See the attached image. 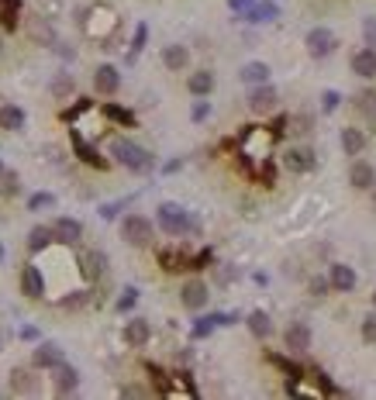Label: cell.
Instances as JSON below:
<instances>
[{
    "instance_id": "7a4b0ae2",
    "label": "cell",
    "mask_w": 376,
    "mask_h": 400,
    "mask_svg": "<svg viewBox=\"0 0 376 400\" xmlns=\"http://www.w3.org/2000/svg\"><path fill=\"white\" fill-rule=\"evenodd\" d=\"M159 228L166 232V235H173V238H180V235H187V232H200V225L180 208V204H163L159 208Z\"/></svg>"
},
{
    "instance_id": "f35d334b",
    "label": "cell",
    "mask_w": 376,
    "mask_h": 400,
    "mask_svg": "<svg viewBox=\"0 0 376 400\" xmlns=\"http://www.w3.org/2000/svg\"><path fill=\"white\" fill-rule=\"evenodd\" d=\"M338 104H342V93H338V90H324V93H321V111L331 114Z\"/></svg>"
},
{
    "instance_id": "f6af8a7d",
    "label": "cell",
    "mask_w": 376,
    "mask_h": 400,
    "mask_svg": "<svg viewBox=\"0 0 376 400\" xmlns=\"http://www.w3.org/2000/svg\"><path fill=\"white\" fill-rule=\"evenodd\" d=\"M362 338H366V342H376V314H369V318L362 321Z\"/></svg>"
},
{
    "instance_id": "4dcf8cb0",
    "label": "cell",
    "mask_w": 376,
    "mask_h": 400,
    "mask_svg": "<svg viewBox=\"0 0 376 400\" xmlns=\"http://www.w3.org/2000/svg\"><path fill=\"white\" fill-rule=\"evenodd\" d=\"M104 114H107L111 121H118V124H125V128H135V114H132L128 107H118V104H107V107H104Z\"/></svg>"
},
{
    "instance_id": "9a60e30c",
    "label": "cell",
    "mask_w": 376,
    "mask_h": 400,
    "mask_svg": "<svg viewBox=\"0 0 376 400\" xmlns=\"http://www.w3.org/2000/svg\"><path fill=\"white\" fill-rule=\"evenodd\" d=\"M52 235H56V242H63V245H76V242L83 238V225H80L76 218H59V221L52 225Z\"/></svg>"
},
{
    "instance_id": "6da1fadb",
    "label": "cell",
    "mask_w": 376,
    "mask_h": 400,
    "mask_svg": "<svg viewBox=\"0 0 376 400\" xmlns=\"http://www.w3.org/2000/svg\"><path fill=\"white\" fill-rule=\"evenodd\" d=\"M111 155H114V162H121L125 169H132V173H149L152 169V152L149 148H142L138 142H132V138H114L111 142Z\"/></svg>"
},
{
    "instance_id": "277c9868",
    "label": "cell",
    "mask_w": 376,
    "mask_h": 400,
    "mask_svg": "<svg viewBox=\"0 0 376 400\" xmlns=\"http://www.w3.org/2000/svg\"><path fill=\"white\" fill-rule=\"evenodd\" d=\"M114 28H118V14H114L111 8L97 4V8L90 11V18H87V35L97 38V42H107V38L114 35Z\"/></svg>"
},
{
    "instance_id": "bcb514c9",
    "label": "cell",
    "mask_w": 376,
    "mask_h": 400,
    "mask_svg": "<svg viewBox=\"0 0 376 400\" xmlns=\"http://www.w3.org/2000/svg\"><path fill=\"white\" fill-rule=\"evenodd\" d=\"M83 111H90V100H80L73 111H63V121H73L76 114H83Z\"/></svg>"
},
{
    "instance_id": "e575fe53",
    "label": "cell",
    "mask_w": 376,
    "mask_h": 400,
    "mask_svg": "<svg viewBox=\"0 0 376 400\" xmlns=\"http://www.w3.org/2000/svg\"><path fill=\"white\" fill-rule=\"evenodd\" d=\"M87 300H90V293H87V290H76V293L63 297V300H59V307H66V311H76V307H83Z\"/></svg>"
},
{
    "instance_id": "f546056e",
    "label": "cell",
    "mask_w": 376,
    "mask_h": 400,
    "mask_svg": "<svg viewBox=\"0 0 376 400\" xmlns=\"http://www.w3.org/2000/svg\"><path fill=\"white\" fill-rule=\"evenodd\" d=\"M355 111L376 128V93H369V90H362L359 97H355Z\"/></svg>"
},
{
    "instance_id": "60d3db41",
    "label": "cell",
    "mask_w": 376,
    "mask_h": 400,
    "mask_svg": "<svg viewBox=\"0 0 376 400\" xmlns=\"http://www.w3.org/2000/svg\"><path fill=\"white\" fill-rule=\"evenodd\" d=\"M286 124H290V135H307L311 131V118H304V114L300 118H290Z\"/></svg>"
},
{
    "instance_id": "83f0119b",
    "label": "cell",
    "mask_w": 376,
    "mask_h": 400,
    "mask_svg": "<svg viewBox=\"0 0 376 400\" xmlns=\"http://www.w3.org/2000/svg\"><path fill=\"white\" fill-rule=\"evenodd\" d=\"M249 331H252L255 338H269V335H273V318H269L266 311H252V314H249Z\"/></svg>"
},
{
    "instance_id": "9c48e42d",
    "label": "cell",
    "mask_w": 376,
    "mask_h": 400,
    "mask_svg": "<svg viewBox=\"0 0 376 400\" xmlns=\"http://www.w3.org/2000/svg\"><path fill=\"white\" fill-rule=\"evenodd\" d=\"M118 87H121V73H118L111 63H104V66L94 69V90H97L101 97H114Z\"/></svg>"
},
{
    "instance_id": "5b68a950",
    "label": "cell",
    "mask_w": 376,
    "mask_h": 400,
    "mask_svg": "<svg viewBox=\"0 0 376 400\" xmlns=\"http://www.w3.org/2000/svg\"><path fill=\"white\" fill-rule=\"evenodd\" d=\"M335 49H338V38H335L331 28H311L307 32V52L314 59H328Z\"/></svg>"
},
{
    "instance_id": "ee69618b",
    "label": "cell",
    "mask_w": 376,
    "mask_h": 400,
    "mask_svg": "<svg viewBox=\"0 0 376 400\" xmlns=\"http://www.w3.org/2000/svg\"><path fill=\"white\" fill-rule=\"evenodd\" d=\"M328 290H331V283H328L324 276H314V280H311V293H314V297H324Z\"/></svg>"
},
{
    "instance_id": "f907efd6",
    "label": "cell",
    "mask_w": 376,
    "mask_h": 400,
    "mask_svg": "<svg viewBox=\"0 0 376 400\" xmlns=\"http://www.w3.org/2000/svg\"><path fill=\"white\" fill-rule=\"evenodd\" d=\"M0 259H4V245H0Z\"/></svg>"
},
{
    "instance_id": "d590c367",
    "label": "cell",
    "mask_w": 376,
    "mask_h": 400,
    "mask_svg": "<svg viewBox=\"0 0 376 400\" xmlns=\"http://www.w3.org/2000/svg\"><path fill=\"white\" fill-rule=\"evenodd\" d=\"M214 328H218L214 314H207V318H197V324H194V338H207Z\"/></svg>"
},
{
    "instance_id": "7402d4cb",
    "label": "cell",
    "mask_w": 376,
    "mask_h": 400,
    "mask_svg": "<svg viewBox=\"0 0 376 400\" xmlns=\"http://www.w3.org/2000/svg\"><path fill=\"white\" fill-rule=\"evenodd\" d=\"M0 128L21 131V128H25V111H21L18 104H4V107H0Z\"/></svg>"
},
{
    "instance_id": "4fadbf2b",
    "label": "cell",
    "mask_w": 376,
    "mask_h": 400,
    "mask_svg": "<svg viewBox=\"0 0 376 400\" xmlns=\"http://www.w3.org/2000/svg\"><path fill=\"white\" fill-rule=\"evenodd\" d=\"M283 342H286L290 352H307V348H311V328H307L304 321H293V324H286Z\"/></svg>"
},
{
    "instance_id": "484cf974",
    "label": "cell",
    "mask_w": 376,
    "mask_h": 400,
    "mask_svg": "<svg viewBox=\"0 0 376 400\" xmlns=\"http://www.w3.org/2000/svg\"><path fill=\"white\" fill-rule=\"evenodd\" d=\"M342 148H345V155H359L366 148V135L359 128H342Z\"/></svg>"
},
{
    "instance_id": "cb8c5ba5",
    "label": "cell",
    "mask_w": 376,
    "mask_h": 400,
    "mask_svg": "<svg viewBox=\"0 0 376 400\" xmlns=\"http://www.w3.org/2000/svg\"><path fill=\"white\" fill-rule=\"evenodd\" d=\"M11 390H14V393H25V397L35 393V390H39L35 373H32V369H14V373H11Z\"/></svg>"
},
{
    "instance_id": "ba28073f",
    "label": "cell",
    "mask_w": 376,
    "mask_h": 400,
    "mask_svg": "<svg viewBox=\"0 0 376 400\" xmlns=\"http://www.w3.org/2000/svg\"><path fill=\"white\" fill-rule=\"evenodd\" d=\"M207 297H211V290H207V283L204 280H187L183 283V290H180V300H183V307L187 311H200V307H207Z\"/></svg>"
},
{
    "instance_id": "7c38bea8",
    "label": "cell",
    "mask_w": 376,
    "mask_h": 400,
    "mask_svg": "<svg viewBox=\"0 0 376 400\" xmlns=\"http://www.w3.org/2000/svg\"><path fill=\"white\" fill-rule=\"evenodd\" d=\"M52 383H56V393L66 397V393H73L80 386V373L73 366H66V359H63L59 366H52Z\"/></svg>"
},
{
    "instance_id": "db71d44e",
    "label": "cell",
    "mask_w": 376,
    "mask_h": 400,
    "mask_svg": "<svg viewBox=\"0 0 376 400\" xmlns=\"http://www.w3.org/2000/svg\"><path fill=\"white\" fill-rule=\"evenodd\" d=\"M0 173H4V162H0Z\"/></svg>"
},
{
    "instance_id": "3957f363",
    "label": "cell",
    "mask_w": 376,
    "mask_h": 400,
    "mask_svg": "<svg viewBox=\"0 0 376 400\" xmlns=\"http://www.w3.org/2000/svg\"><path fill=\"white\" fill-rule=\"evenodd\" d=\"M121 238H125L128 245H135V249L152 245V221H149L145 214H128V218L121 221Z\"/></svg>"
},
{
    "instance_id": "ffe728a7",
    "label": "cell",
    "mask_w": 376,
    "mask_h": 400,
    "mask_svg": "<svg viewBox=\"0 0 376 400\" xmlns=\"http://www.w3.org/2000/svg\"><path fill=\"white\" fill-rule=\"evenodd\" d=\"M163 63H166V69L180 73V69L190 66V49H187V45H166V49H163Z\"/></svg>"
},
{
    "instance_id": "e0dca14e",
    "label": "cell",
    "mask_w": 376,
    "mask_h": 400,
    "mask_svg": "<svg viewBox=\"0 0 376 400\" xmlns=\"http://www.w3.org/2000/svg\"><path fill=\"white\" fill-rule=\"evenodd\" d=\"M66 355H63V348L56 345V342H42L39 348H35V355H32V366L35 369H52V366H59Z\"/></svg>"
},
{
    "instance_id": "7bdbcfd3",
    "label": "cell",
    "mask_w": 376,
    "mask_h": 400,
    "mask_svg": "<svg viewBox=\"0 0 376 400\" xmlns=\"http://www.w3.org/2000/svg\"><path fill=\"white\" fill-rule=\"evenodd\" d=\"M362 32H366V42H369V49L376 52V18H366V21H362Z\"/></svg>"
},
{
    "instance_id": "8992f818",
    "label": "cell",
    "mask_w": 376,
    "mask_h": 400,
    "mask_svg": "<svg viewBox=\"0 0 376 400\" xmlns=\"http://www.w3.org/2000/svg\"><path fill=\"white\" fill-rule=\"evenodd\" d=\"M314 166H317V155L307 145H290L283 152V169L290 173H314Z\"/></svg>"
},
{
    "instance_id": "f1b7e54d",
    "label": "cell",
    "mask_w": 376,
    "mask_h": 400,
    "mask_svg": "<svg viewBox=\"0 0 376 400\" xmlns=\"http://www.w3.org/2000/svg\"><path fill=\"white\" fill-rule=\"evenodd\" d=\"M238 76H242L245 83L255 87V83H266V80H269V66H266V63H245Z\"/></svg>"
},
{
    "instance_id": "7dc6e473",
    "label": "cell",
    "mask_w": 376,
    "mask_h": 400,
    "mask_svg": "<svg viewBox=\"0 0 376 400\" xmlns=\"http://www.w3.org/2000/svg\"><path fill=\"white\" fill-rule=\"evenodd\" d=\"M207 114H211V104H207V100H197V104H194V121H204Z\"/></svg>"
},
{
    "instance_id": "836d02e7",
    "label": "cell",
    "mask_w": 376,
    "mask_h": 400,
    "mask_svg": "<svg viewBox=\"0 0 376 400\" xmlns=\"http://www.w3.org/2000/svg\"><path fill=\"white\" fill-rule=\"evenodd\" d=\"M52 204H56L52 193H32V197H28V211H45V208H52Z\"/></svg>"
},
{
    "instance_id": "74e56055",
    "label": "cell",
    "mask_w": 376,
    "mask_h": 400,
    "mask_svg": "<svg viewBox=\"0 0 376 400\" xmlns=\"http://www.w3.org/2000/svg\"><path fill=\"white\" fill-rule=\"evenodd\" d=\"M18 186H21V183H18V173H8V169L0 173V190H4L8 197H14V193H18Z\"/></svg>"
},
{
    "instance_id": "2e32d148",
    "label": "cell",
    "mask_w": 376,
    "mask_h": 400,
    "mask_svg": "<svg viewBox=\"0 0 376 400\" xmlns=\"http://www.w3.org/2000/svg\"><path fill=\"white\" fill-rule=\"evenodd\" d=\"M328 283H331V290H338V293H352V290H355V273H352V266L335 263V266L328 269Z\"/></svg>"
},
{
    "instance_id": "ac0fdd59",
    "label": "cell",
    "mask_w": 376,
    "mask_h": 400,
    "mask_svg": "<svg viewBox=\"0 0 376 400\" xmlns=\"http://www.w3.org/2000/svg\"><path fill=\"white\" fill-rule=\"evenodd\" d=\"M149 338H152V328H149L145 318H132V321L125 324V342H128L132 348H142Z\"/></svg>"
},
{
    "instance_id": "44dd1931",
    "label": "cell",
    "mask_w": 376,
    "mask_h": 400,
    "mask_svg": "<svg viewBox=\"0 0 376 400\" xmlns=\"http://www.w3.org/2000/svg\"><path fill=\"white\" fill-rule=\"evenodd\" d=\"M80 263H83V276H87V280H101V276H104V269H107V256H104V252H97V249H94V252H87Z\"/></svg>"
},
{
    "instance_id": "d6986e66",
    "label": "cell",
    "mask_w": 376,
    "mask_h": 400,
    "mask_svg": "<svg viewBox=\"0 0 376 400\" xmlns=\"http://www.w3.org/2000/svg\"><path fill=\"white\" fill-rule=\"evenodd\" d=\"M352 73L362 76V80H373L376 76V52L373 49H359L352 56Z\"/></svg>"
},
{
    "instance_id": "816d5d0a",
    "label": "cell",
    "mask_w": 376,
    "mask_h": 400,
    "mask_svg": "<svg viewBox=\"0 0 376 400\" xmlns=\"http://www.w3.org/2000/svg\"><path fill=\"white\" fill-rule=\"evenodd\" d=\"M373 208H376V193H373Z\"/></svg>"
},
{
    "instance_id": "8fae6325",
    "label": "cell",
    "mask_w": 376,
    "mask_h": 400,
    "mask_svg": "<svg viewBox=\"0 0 376 400\" xmlns=\"http://www.w3.org/2000/svg\"><path fill=\"white\" fill-rule=\"evenodd\" d=\"M21 293L32 297V300H42L45 297V276L39 266H25L21 269Z\"/></svg>"
},
{
    "instance_id": "d4e9b609",
    "label": "cell",
    "mask_w": 376,
    "mask_h": 400,
    "mask_svg": "<svg viewBox=\"0 0 376 400\" xmlns=\"http://www.w3.org/2000/svg\"><path fill=\"white\" fill-rule=\"evenodd\" d=\"M242 18H245V21H276V18H280V8L273 4V0H262V4H252Z\"/></svg>"
},
{
    "instance_id": "ab89813d",
    "label": "cell",
    "mask_w": 376,
    "mask_h": 400,
    "mask_svg": "<svg viewBox=\"0 0 376 400\" xmlns=\"http://www.w3.org/2000/svg\"><path fill=\"white\" fill-rule=\"evenodd\" d=\"M145 38H149V28H145V25H138V28H135V42H132V59L145 49Z\"/></svg>"
},
{
    "instance_id": "1f68e13d",
    "label": "cell",
    "mask_w": 376,
    "mask_h": 400,
    "mask_svg": "<svg viewBox=\"0 0 376 400\" xmlns=\"http://www.w3.org/2000/svg\"><path fill=\"white\" fill-rule=\"evenodd\" d=\"M32 38H35V42H42V45H56V35H52V28H49L42 18H35V21H32Z\"/></svg>"
},
{
    "instance_id": "c3c4849f",
    "label": "cell",
    "mask_w": 376,
    "mask_h": 400,
    "mask_svg": "<svg viewBox=\"0 0 376 400\" xmlns=\"http://www.w3.org/2000/svg\"><path fill=\"white\" fill-rule=\"evenodd\" d=\"M252 4H255V0H228V8H231V11H238V14H245Z\"/></svg>"
},
{
    "instance_id": "52a82bcc",
    "label": "cell",
    "mask_w": 376,
    "mask_h": 400,
    "mask_svg": "<svg viewBox=\"0 0 376 400\" xmlns=\"http://www.w3.org/2000/svg\"><path fill=\"white\" fill-rule=\"evenodd\" d=\"M276 104H280L276 87H269V83H255L252 87V93H249V111L252 114H269V111H276Z\"/></svg>"
},
{
    "instance_id": "5bb4252c",
    "label": "cell",
    "mask_w": 376,
    "mask_h": 400,
    "mask_svg": "<svg viewBox=\"0 0 376 400\" xmlns=\"http://www.w3.org/2000/svg\"><path fill=\"white\" fill-rule=\"evenodd\" d=\"M348 183H352L355 190H373V186H376V169H373V162L355 159L352 169H348Z\"/></svg>"
},
{
    "instance_id": "30bf717a",
    "label": "cell",
    "mask_w": 376,
    "mask_h": 400,
    "mask_svg": "<svg viewBox=\"0 0 376 400\" xmlns=\"http://www.w3.org/2000/svg\"><path fill=\"white\" fill-rule=\"evenodd\" d=\"M70 138H73V148H76V155H80L87 166H94V169H107V166H111V162H107V159H104V155H101V152H97L90 142H83V135H80L76 128L70 131Z\"/></svg>"
},
{
    "instance_id": "681fc988",
    "label": "cell",
    "mask_w": 376,
    "mask_h": 400,
    "mask_svg": "<svg viewBox=\"0 0 376 400\" xmlns=\"http://www.w3.org/2000/svg\"><path fill=\"white\" fill-rule=\"evenodd\" d=\"M145 386H121V397H145Z\"/></svg>"
},
{
    "instance_id": "d6a6232c",
    "label": "cell",
    "mask_w": 376,
    "mask_h": 400,
    "mask_svg": "<svg viewBox=\"0 0 376 400\" xmlns=\"http://www.w3.org/2000/svg\"><path fill=\"white\" fill-rule=\"evenodd\" d=\"M73 90H76V83H73V76H70V73H59V76L52 80V97H59V100H63V97H70Z\"/></svg>"
},
{
    "instance_id": "4316f807",
    "label": "cell",
    "mask_w": 376,
    "mask_h": 400,
    "mask_svg": "<svg viewBox=\"0 0 376 400\" xmlns=\"http://www.w3.org/2000/svg\"><path fill=\"white\" fill-rule=\"evenodd\" d=\"M52 242H56V235H52L49 225H35L32 235H28V249H32V252H42V249H49Z\"/></svg>"
},
{
    "instance_id": "603a6c76",
    "label": "cell",
    "mask_w": 376,
    "mask_h": 400,
    "mask_svg": "<svg viewBox=\"0 0 376 400\" xmlns=\"http://www.w3.org/2000/svg\"><path fill=\"white\" fill-rule=\"evenodd\" d=\"M187 87H190L194 97H207V93L214 90V73H211V69H197V73L187 80Z\"/></svg>"
},
{
    "instance_id": "f5cc1de1",
    "label": "cell",
    "mask_w": 376,
    "mask_h": 400,
    "mask_svg": "<svg viewBox=\"0 0 376 400\" xmlns=\"http://www.w3.org/2000/svg\"><path fill=\"white\" fill-rule=\"evenodd\" d=\"M373 304H376V290H373Z\"/></svg>"
},
{
    "instance_id": "b9f144b4",
    "label": "cell",
    "mask_w": 376,
    "mask_h": 400,
    "mask_svg": "<svg viewBox=\"0 0 376 400\" xmlns=\"http://www.w3.org/2000/svg\"><path fill=\"white\" fill-rule=\"evenodd\" d=\"M135 300H138V290H135V287H125V293H121V300H118V311H128Z\"/></svg>"
},
{
    "instance_id": "8d00e7d4",
    "label": "cell",
    "mask_w": 376,
    "mask_h": 400,
    "mask_svg": "<svg viewBox=\"0 0 376 400\" xmlns=\"http://www.w3.org/2000/svg\"><path fill=\"white\" fill-rule=\"evenodd\" d=\"M18 11H21V8H14V4H11V8H0V25H4L8 32L18 28Z\"/></svg>"
}]
</instances>
